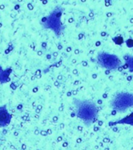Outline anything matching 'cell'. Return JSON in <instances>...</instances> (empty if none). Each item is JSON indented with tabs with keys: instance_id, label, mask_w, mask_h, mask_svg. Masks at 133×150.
Wrapping results in <instances>:
<instances>
[{
	"instance_id": "obj_1",
	"label": "cell",
	"mask_w": 133,
	"mask_h": 150,
	"mask_svg": "<svg viewBox=\"0 0 133 150\" xmlns=\"http://www.w3.org/2000/svg\"><path fill=\"white\" fill-rule=\"evenodd\" d=\"M98 62L102 67L109 70L116 68L119 64V61L117 56L105 53H101L98 55Z\"/></svg>"
},
{
	"instance_id": "obj_2",
	"label": "cell",
	"mask_w": 133,
	"mask_h": 150,
	"mask_svg": "<svg viewBox=\"0 0 133 150\" xmlns=\"http://www.w3.org/2000/svg\"><path fill=\"white\" fill-rule=\"evenodd\" d=\"M10 121V115L5 106L0 107V126H6Z\"/></svg>"
},
{
	"instance_id": "obj_3",
	"label": "cell",
	"mask_w": 133,
	"mask_h": 150,
	"mask_svg": "<svg viewBox=\"0 0 133 150\" xmlns=\"http://www.w3.org/2000/svg\"><path fill=\"white\" fill-rule=\"evenodd\" d=\"M116 124H129L131 126H133V113L131 114L128 115L127 117L122 118L121 120L116 121V122H110V126H115Z\"/></svg>"
},
{
	"instance_id": "obj_4",
	"label": "cell",
	"mask_w": 133,
	"mask_h": 150,
	"mask_svg": "<svg viewBox=\"0 0 133 150\" xmlns=\"http://www.w3.org/2000/svg\"><path fill=\"white\" fill-rule=\"evenodd\" d=\"M113 41H115V43L116 45H121L123 44L124 42V39L121 36H118V37H115V38H113Z\"/></svg>"
},
{
	"instance_id": "obj_5",
	"label": "cell",
	"mask_w": 133,
	"mask_h": 150,
	"mask_svg": "<svg viewBox=\"0 0 133 150\" xmlns=\"http://www.w3.org/2000/svg\"><path fill=\"white\" fill-rule=\"evenodd\" d=\"M126 45H127L128 47H132L133 46V40H132V39H128V40L126 41Z\"/></svg>"
}]
</instances>
